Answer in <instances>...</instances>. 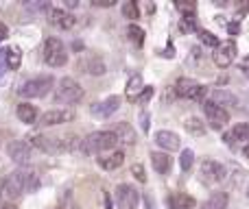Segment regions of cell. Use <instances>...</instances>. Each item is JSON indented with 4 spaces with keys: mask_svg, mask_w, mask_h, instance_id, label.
Segmentation results:
<instances>
[{
    "mask_svg": "<svg viewBox=\"0 0 249 209\" xmlns=\"http://www.w3.org/2000/svg\"><path fill=\"white\" fill-rule=\"evenodd\" d=\"M39 179L31 168H18L16 172L2 179V192H0V198H7V201H16L22 194L33 192L37 190Z\"/></svg>",
    "mask_w": 249,
    "mask_h": 209,
    "instance_id": "6da1fadb",
    "label": "cell"
},
{
    "mask_svg": "<svg viewBox=\"0 0 249 209\" xmlns=\"http://www.w3.org/2000/svg\"><path fill=\"white\" fill-rule=\"evenodd\" d=\"M116 144H118V137L114 135V131H96L81 142V148H83V153H88V155H99V153L114 150Z\"/></svg>",
    "mask_w": 249,
    "mask_h": 209,
    "instance_id": "7a4b0ae2",
    "label": "cell"
},
{
    "mask_svg": "<svg viewBox=\"0 0 249 209\" xmlns=\"http://www.w3.org/2000/svg\"><path fill=\"white\" fill-rule=\"evenodd\" d=\"M83 98V87L79 85L74 79L70 77H64L57 85V92H55V100L61 105H74Z\"/></svg>",
    "mask_w": 249,
    "mask_h": 209,
    "instance_id": "3957f363",
    "label": "cell"
},
{
    "mask_svg": "<svg viewBox=\"0 0 249 209\" xmlns=\"http://www.w3.org/2000/svg\"><path fill=\"white\" fill-rule=\"evenodd\" d=\"M44 61H46L51 68H61V65H66V61H68L66 46L57 37H48L46 42H44Z\"/></svg>",
    "mask_w": 249,
    "mask_h": 209,
    "instance_id": "277c9868",
    "label": "cell"
},
{
    "mask_svg": "<svg viewBox=\"0 0 249 209\" xmlns=\"http://www.w3.org/2000/svg\"><path fill=\"white\" fill-rule=\"evenodd\" d=\"M53 87V77H35L31 81L22 83V87L18 90V94L22 98H42L51 92Z\"/></svg>",
    "mask_w": 249,
    "mask_h": 209,
    "instance_id": "5b68a950",
    "label": "cell"
},
{
    "mask_svg": "<svg viewBox=\"0 0 249 209\" xmlns=\"http://www.w3.org/2000/svg\"><path fill=\"white\" fill-rule=\"evenodd\" d=\"M177 96L181 98H188V100H203L208 94V87L201 85V83L193 81V79H179L175 85Z\"/></svg>",
    "mask_w": 249,
    "mask_h": 209,
    "instance_id": "8992f818",
    "label": "cell"
},
{
    "mask_svg": "<svg viewBox=\"0 0 249 209\" xmlns=\"http://www.w3.org/2000/svg\"><path fill=\"white\" fill-rule=\"evenodd\" d=\"M199 172H201L203 183H208V185H216V183H221V181H225V177H228L225 166L219 161H214V159H203L201 170Z\"/></svg>",
    "mask_w": 249,
    "mask_h": 209,
    "instance_id": "52a82bcc",
    "label": "cell"
},
{
    "mask_svg": "<svg viewBox=\"0 0 249 209\" xmlns=\"http://www.w3.org/2000/svg\"><path fill=\"white\" fill-rule=\"evenodd\" d=\"M203 111H206V118L214 131L225 129V124L230 122V113L225 109H221L219 105H214L212 100H203Z\"/></svg>",
    "mask_w": 249,
    "mask_h": 209,
    "instance_id": "ba28073f",
    "label": "cell"
},
{
    "mask_svg": "<svg viewBox=\"0 0 249 209\" xmlns=\"http://www.w3.org/2000/svg\"><path fill=\"white\" fill-rule=\"evenodd\" d=\"M236 52H238V48L232 39L221 42L214 50V64L219 65V68H230V65L234 64V59H236Z\"/></svg>",
    "mask_w": 249,
    "mask_h": 209,
    "instance_id": "9c48e42d",
    "label": "cell"
},
{
    "mask_svg": "<svg viewBox=\"0 0 249 209\" xmlns=\"http://www.w3.org/2000/svg\"><path fill=\"white\" fill-rule=\"evenodd\" d=\"M138 201H140V194L136 188L127 183H121L116 188V205L118 209H138Z\"/></svg>",
    "mask_w": 249,
    "mask_h": 209,
    "instance_id": "30bf717a",
    "label": "cell"
},
{
    "mask_svg": "<svg viewBox=\"0 0 249 209\" xmlns=\"http://www.w3.org/2000/svg\"><path fill=\"white\" fill-rule=\"evenodd\" d=\"M74 120V111L72 109H51L39 118V127H57L64 122H72Z\"/></svg>",
    "mask_w": 249,
    "mask_h": 209,
    "instance_id": "8fae6325",
    "label": "cell"
},
{
    "mask_svg": "<svg viewBox=\"0 0 249 209\" xmlns=\"http://www.w3.org/2000/svg\"><path fill=\"white\" fill-rule=\"evenodd\" d=\"M29 144H33L35 148L44 150V153H59V150L66 148L64 140H59V137H48V135H31Z\"/></svg>",
    "mask_w": 249,
    "mask_h": 209,
    "instance_id": "7c38bea8",
    "label": "cell"
},
{
    "mask_svg": "<svg viewBox=\"0 0 249 209\" xmlns=\"http://www.w3.org/2000/svg\"><path fill=\"white\" fill-rule=\"evenodd\" d=\"M7 153H9V157L13 159L16 163H29L31 161V144L29 142H11V144L7 146Z\"/></svg>",
    "mask_w": 249,
    "mask_h": 209,
    "instance_id": "4fadbf2b",
    "label": "cell"
},
{
    "mask_svg": "<svg viewBox=\"0 0 249 209\" xmlns=\"http://www.w3.org/2000/svg\"><path fill=\"white\" fill-rule=\"evenodd\" d=\"M118 107H121V96H109V98H105L103 103H94L92 105V115H96V118H109L112 113H116Z\"/></svg>",
    "mask_w": 249,
    "mask_h": 209,
    "instance_id": "5bb4252c",
    "label": "cell"
},
{
    "mask_svg": "<svg viewBox=\"0 0 249 209\" xmlns=\"http://www.w3.org/2000/svg\"><path fill=\"white\" fill-rule=\"evenodd\" d=\"M48 22L61 31H68L74 26V16L64 9H48Z\"/></svg>",
    "mask_w": 249,
    "mask_h": 209,
    "instance_id": "9a60e30c",
    "label": "cell"
},
{
    "mask_svg": "<svg viewBox=\"0 0 249 209\" xmlns=\"http://www.w3.org/2000/svg\"><path fill=\"white\" fill-rule=\"evenodd\" d=\"M155 144L160 146V148L164 150V153H168V150H179V135L173 131H166V129H162V131L155 133Z\"/></svg>",
    "mask_w": 249,
    "mask_h": 209,
    "instance_id": "2e32d148",
    "label": "cell"
},
{
    "mask_svg": "<svg viewBox=\"0 0 249 209\" xmlns=\"http://www.w3.org/2000/svg\"><path fill=\"white\" fill-rule=\"evenodd\" d=\"M144 90H146V85H144V81H142V77L140 74H133V77H129V81H127L124 94H127L129 100H136L138 103V98L142 96V92Z\"/></svg>",
    "mask_w": 249,
    "mask_h": 209,
    "instance_id": "e0dca14e",
    "label": "cell"
},
{
    "mask_svg": "<svg viewBox=\"0 0 249 209\" xmlns=\"http://www.w3.org/2000/svg\"><path fill=\"white\" fill-rule=\"evenodd\" d=\"M168 207L171 209H197V201L184 192H175L168 196Z\"/></svg>",
    "mask_w": 249,
    "mask_h": 209,
    "instance_id": "ac0fdd59",
    "label": "cell"
},
{
    "mask_svg": "<svg viewBox=\"0 0 249 209\" xmlns=\"http://www.w3.org/2000/svg\"><path fill=\"white\" fill-rule=\"evenodd\" d=\"M212 103L214 105H219L221 109H225L228 111V107H236L238 105V98L232 94V92H228V90H214L212 92Z\"/></svg>",
    "mask_w": 249,
    "mask_h": 209,
    "instance_id": "d6986e66",
    "label": "cell"
},
{
    "mask_svg": "<svg viewBox=\"0 0 249 209\" xmlns=\"http://www.w3.org/2000/svg\"><path fill=\"white\" fill-rule=\"evenodd\" d=\"M123 163H124L123 150H114V153H109L107 157H99V166L103 168V170H116V168H121Z\"/></svg>",
    "mask_w": 249,
    "mask_h": 209,
    "instance_id": "ffe728a7",
    "label": "cell"
},
{
    "mask_svg": "<svg viewBox=\"0 0 249 209\" xmlns=\"http://www.w3.org/2000/svg\"><path fill=\"white\" fill-rule=\"evenodd\" d=\"M151 163H153L155 172H160V175H166V172L171 170V157H168L164 150H155V153H151Z\"/></svg>",
    "mask_w": 249,
    "mask_h": 209,
    "instance_id": "44dd1931",
    "label": "cell"
},
{
    "mask_svg": "<svg viewBox=\"0 0 249 209\" xmlns=\"http://www.w3.org/2000/svg\"><path fill=\"white\" fill-rule=\"evenodd\" d=\"M230 196L225 192H214L206 203H201L199 209H228Z\"/></svg>",
    "mask_w": 249,
    "mask_h": 209,
    "instance_id": "7402d4cb",
    "label": "cell"
},
{
    "mask_svg": "<svg viewBox=\"0 0 249 209\" xmlns=\"http://www.w3.org/2000/svg\"><path fill=\"white\" fill-rule=\"evenodd\" d=\"M16 113H18V118H20V122H24V124H35L37 122V109H35V105L20 103Z\"/></svg>",
    "mask_w": 249,
    "mask_h": 209,
    "instance_id": "603a6c76",
    "label": "cell"
},
{
    "mask_svg": "<svg viewBox=\"0 0 249 209\" xmlns=\"http://www.w3.org/2000/svg\"><path fill=\"white\" fill-rule=\"evenodd\" d=\"M228 144H236V142H249V124H236L232 131L225 135Z\"/></svg>",
    "mask_w": 249,
    "mask_h": 209,
    "instance_id": "cb8c5ba5",
    "label": "cell"
},
{
    "mask_svg": "<svg viewBox=\"0 0 249 209\" xmlns=\"http://www.w3.org/2000/svg\"><path fill=\"white\" fill-rule=\"evenodd\" d=\"M114 135L118 137V142H124V144H133V142H136V131H133L127 122L116 124V127H114Z\"/></svg>",
    "mask_w": 249,
    "mask_h": 209,
    "instance_id": "d4e9b609",
    "label": "cell"
},
{
    "mask_svg": "<svg viewBox=\"0 0 249 209\" xmlns=\"http://www.w3.org/2000/svg\"><path fill=\"white\" fill-rule=\"evenodd\" d=\"M4 59H7V68L9 70H18L22 64V50L18 46H9L4 48Z\"/></svg>",
    "mask_w": 249,
    "mask_h": 209,
    "instance_id": "484cf974",
    "label": "cell"
},
{
    "mask_svg": "<svg viewBox=\"0 0 249 209\" xmlns=\"http://www.w3.org/2000/svg\"><path fill=\"white\" fill-rule=\"evenodd\" d=\"M83 68V72H88V74H103L105 72V64L99 59V57H90V59H86V61H81L79 64Z\"/></svg>",
    "mask_w": 249,
    "mask_h": 209,
    "instance_id": "4316f807",
    "label": "cell"
},
{
    "mask_svg": "<svg viewBox=\"0 0 249 209\" xmlns=\"http://www.w3.org/2000/svg\"><path fill=\"white\" fill-rule=\"evenodd\" d=\"M184 127H186V131L193 133V135H197V137H199V135H206V131H208L206 124H203L199 118H195V115H190V118L186 120Z\"/></svg>",
    "mask_w": 249,
    "mask_h": 209,
    "instance_id": "83f0119b",
    "label": "cell"
},
{
    "mask_svg": "<svg viewBox=\"0 0 249 209\" xmlns=\"http://www.w3.org/2000/svg\"><path fill=\"white\" fill-rule=\"evenodd\" d=\"M127 37H129V42H131L133 46L140 48L142 44H144V31H142L140 26H136V24H129L127 26Z\"/></svg>",
    "mask_w": 249,
    "mask_h": 209,
    "instance_id": "f1b7e54d",
    "label": "cell"
},
{
    "mask_svg": "<svg viewBox=\"0 0 249 209\" xmlns=\"http://www.w3.org/2000/svg\"><path fill=\"white\" fill-rule=\"evenodd\" d=\"M193 163H195V153L190 148H184V150H181V157H179V168L184 172H190Z\"/></svg>",
    "mask_w": 249,
    "mask_h": 209,
    "instance_id": "f546056e",
    "label": "cell"
},
{
    "mask_svg": "<svg viewBox=\"0 0 249 209\" xmlns=\"http://www.w3.org/2000/svg\"><path fill=\"white\" fill-rule=\"evenodd\" d=\"M199 39H201L203 44H206V46H210V48H214L216 50V46H219V39H216V35L214 33H210V31H206V29H201L199 31Z\"/></svg>",
    "mask_w": 249,
    "mask_h": 209,
    "instance_id": "4dcf8cb0",
    "label": "cell"
},
{
    "mask_svg": "<svg viewBox=\"0 0 249 209\" xmlns=\"http://www.w3.org/2000/svg\"><path fill=\"white\" fill-rule=\"evenodd\" d=\"M123 16L129 17V20H136L138 17V4L133 2V0H129V2L123 4Z\"/></svg>",
    "mask_w": 249,
    "mask_h": 209,
    "instance_id": "1f68e13d",
    "label": "cell"
},
{
    "mask_svg": "<svg viewBox=\"0 0 249 209\" xmlns=\"http://www.w3.org/2000/svg\"><path fill=\"white\" fill-rule=\"evenodd\" d=\"M131 175L136 177V179L140 181V183H146V175H144V168H142L140 163H133V166H131Z\"/></svg>",
    "mask_w": 249,
    "mask_h": 209,
    "instance_id": "d6a6232c",
    "label": "cell"
},
{
    "mask_svg": "<svg viewBox=\"0 0 249 209\" xmlns=\"http://www.w3.org/2000/svg\"><path fill=\"white\" fill-rule=\"evenodd\" d=\"M138 118H140V127H142V131H149V113H146V111H140V115H138Z\"/></svg>",
    "mask_w": 249,
    "mask_h": 209,
    "instance_id": "836d02e7",
    "label": "cell"
},
{
    "mask_svg": "<svg viewBox=\"0 0 249 209\" xmlns=\"http://www.w3.org/2000/svg\"><path fill=\"white\" fill-rule=\"evenodd\" d=\"M151 96H153V87H151V85H146V90L142 92V96H140V98H138V103H146V100H149Z\"/></svg>",
    "mask_w": 249,
    "mask_h": 209,
    "instance_id": "e575fe53",
    "label": "cell"
},
{
    "mask_svg": "<svg viewBox=\"0 0 249 209\" xmlns=\"http://www.w3.org/2000/svg\"><path fill=\"white\" fill-rule=\"evenodd\" d=\"M94 7H114L116 4V0H94Z\"/></svg>",
    "mask_w": 249,
    "mask_h": 209,
    "instance_id": "d590c367",
    "label": "cell"
},
{
    "mask_svg": "<svg viewBox=\"0 0 249 209\" xmlns=\"http://www.w3.org/2000/svg\"><path fill=\"white\" fill-rule=\"evenodd\" d=\"M7 59H4V48H2V50H0V74H4V72H7Z\"/></svg>",
    "mask_w": 249,
    "mask_h": 209,
    "instance_id": "8d00e7d4",
    "label": "cell"
},
{
    "mask_svg": "<svg viewBox=\"0 0 249 209\" xmlns=\"http://www.w3.org/2000/svg\"><path fill=\"white\" fill-rule=\"evenodd\" d=\"M7 35H9L7 24H4V22H0V42H4V39H7Z\"/></svg>",
    "mask_w": 249,
    "mask_h": 209,
    "instance_id": "74e56055",
    "label": "cell"
},
{
    "mask_svg": "<svg viewBox=\"0 0 249 209\" xmlns=\"http://www.w3.org/2000/svg\"><path fill=\"white\" fill-rule=\"evenodd\" d=\"M103 198H105V209H112V203H109V194L103 192Z\"/></svg>",
    "mask_w": 249,
    "mask_h": 209,
    "instance_id": "f35d334b",
    "label": "cell"
},
{
    "mask_svg": "<svg viewBox=\"0 0 249 209\" xmlns=\"http://www.w3.org/2000/svg\"><path fill=\"white\" fill-rule=\"evenodd\" d=\"M243 70H247L249 72V57H245V61H243Z\"/></svg>",
    "mask_w": 249,
    "mask_h": 209,
    "instance_id": "ab89813d",
    "label": "cell"
},
{
    "mask_svg": "<svg viewBox=\"0 0 249 209\" xmlns=\"http://www.w3.org/2000/svg\"><path fill=\"white\" fill-rule=\"evenodd\" d=\"M66 4H68V7H77L79 2H77V0H66Z\"/></svg>",
    "mask_w": 249,
    "mask_h": 209,
    "instance_id": "60d3db41",
    "label": "cell"
},
{
    "mask_svg": "<svg viewBox=\"0 0 249 209\" xmlns=\"http://www.w3.org/2000/svg\"><path fill=\"white\" fill-rule=\"evenodd\" d=\"M243 155H245V157L249 159V146H245V150H243Z\"/></svg>",
    "mask_w": 249,
    "mask_h": 209,
    "instance_id": "b9f144b4",
    "label": "cell"
},
{
    "mask_svg": "<svg viewBox=\"0 0 249 209\" xmlns=\"http://www.w3.org/2000/svg\"><path fill=\"white\" fill-rule=\"evenodd\" d=\"M4 209H18L16 205H11V203H9V205H4Z\"/></svg>",
    "mask_w": 249,
    "mask_h": 209,
    "instance_id": "7bdbcfd3",
    "label": "cell"
},
{
    "mask_svg": "<svg viewBox=\"0 0 249 209\" xmlns=\"http://www.w3.org/2000/svg\"><path fill=\"white\" fill-rule=\"evenodd\" d=\"M247 196H249V190H247Z\"/></svg>",
    "mask_w": 249,
    "mask_h": 209,
    "instance_id": "ee69618b",
    "label": "cell"
}]
</instances>
